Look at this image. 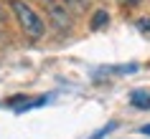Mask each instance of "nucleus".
I'll list each match as a JSON object with an SVG mask.
<instances>
[{
    "instance_id": "f257e3e1",
    "label": "nucleus",
    "mask_w": 150,
    "mask_h": 139,
    "mask_svg": "<svg viewBox=\"0 0 150 139\" xmlns=\"http://www.w3.org/2000/svg\"><path fill=\"white\" fill-rule=\"evenodd\" d=\"M10 10H13L16 20L21 23L23 33L31 41H41V38H43V33H46V23H43V18H41L28 3H23V0H10Z\"/></svg>"
},
{
    "instance_id": "f03ea898",
    "label": "nucleus",
    "mask_w": 150,
    "mask_h": 139,
    "mask_svg": "<svg viewBox=\"0 0 150 139\" xmlns=\"http://www.w3.org/2000/svg\"><path fill=\"white\" fill-rule=\"evenodd\" d=\"M46 13H48V20H51V25H54L56 31L66 33L71 28V15L69 10L64 8V5H59L56 0H46Z\"/></svg>"
},
{
    "instance_id": "7ed1b4c3",
    "label": "nucleus",
    "mask_w": 150,
    "mask_h": 139,
    "mask_svg": "<svg viewBox=\"0 0 150 139\" xmlns=\"http://www.w3.org/2000/svg\"><path fill=\"white\" fill-rule=\"evenodd\" d=\"M130 104L135 109H150V91H132L130 94Z\"/></svg>"
},
{
    "instance_id": "20e7f679",
    "label": "nucleus",
    "mask_w": 150,
    "mask_h": 139,
    "mask_svg": "<svg viewBox=\"0 0 150 139\" xmlns=\"http://www.w3.org/2000/svg\"><path fill=\"white\" fill-rule=\"evenodd\" d=\"M107 23H110L107 10H97L94 15H92V23H89V28H92V31H99V28H104Z\"/></svg>"
},
{
    "instance_id": "39448f33",
    "label": "nucleus",
    "mask_w": 150,
    "mask_h": 139,
    "mask_svg": "<svg viewBox=\"0 0 150 139\" xmlns=\"http://www.w3.org/2000/svg\"><path fill=\"white\" fill-rule=\"evenodd\" d=\"M66 5H69L71 13H84V10L89 8V0H64Z\"/></svg>"
},
{
    "instance_id": "423d86ee",
    "label": "nucleus",
    "mask_w": 150,
    "mask_h": 139,
    "mask_svg": "<svg viewBox=\"0 0 150 139\" xmlns=\"http://www.w3.org/2000/svg\"><path fill=\"white\" fill-rule=\"evenodd\" d=\"M115 126H117V122H110V124H107V126H104L102 131H97V134H94V137H92V139H99V137H104V134H107V131H112V129H115Z\"/></svg>"
},
{
    "instance_id": "0eeeda50",
    "label": "nucleus",
    "mask_w": 150,
    "mask_h": 139,
    "mask_svg": "<svg viewBox=\"0 0 150 139\" xmlns=\"http://www.w3.org/2000/svg\"><path fill=\"white\" fill-rule=\"evenodd\" d=\"M137 28H140L142 33H148V36H150V18H142L140 23H137Z\"/></svg>"
},
{
    "instance_id": "6e6552de",
    "label": "nucleus",
    "mask_w": 150,
    "mask_h": 139,
    "mask_svg": "<svg viewBox=\"0 0 150 139\" xmlns=\"http://www.w3.org/2000/svg\"><path fill=\"white\" fill-rule=\"evenodd\" d=\"M120 5H125V8H132V5H137V3H142V0H117Z\"/></svg>"
},
{
    "instance_id": "1a4fd4ad",
    "label": "nucleus",
    "mask_w": 150,
    "mask_h": 139,
    "mask_svg": "<svg viewBox=\"0 0 150 139\" xmlns=\"http://www.w3.org/2000/svg\"><path fill=\"white\" fill-rule=\"evenodd\" d=\"M140 134H145V137H150V124H145V126H140Z\"/></svg>"
},
{
    "instance_id": "9d476101",
    "label": "nucleus",
    "mask_w": 150,
    "mask_h": 139,
    "mask_svg": "<svg viewBox=\"0 0 150 139\" xmlns=\"http://www.w3.org/2000/svg\"><path fill=\"white\" fill-rule=\"evenodd\" d=\"M3 20H5V13H3V8H0V23H3Z\"/></svg>"
}]
</instances>
